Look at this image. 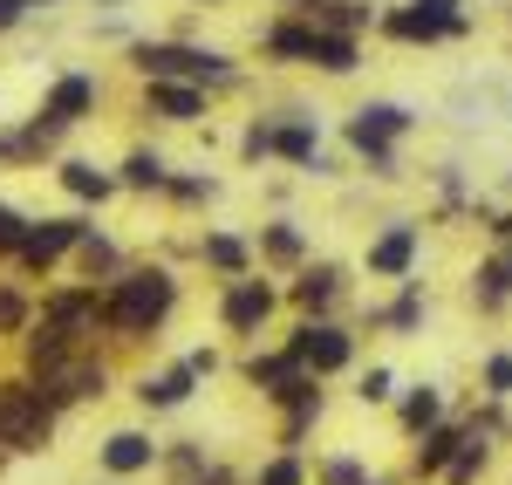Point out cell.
Wrapping results in <instances>:
<instances>
[{
	"label": "cell",
	"mask_w": 512,
	"mask_h": 485,
	"mask_svg": "<svg viewBox=\"0 0 512 485\" xmlns=\"http://www.w3.org/2000/svg\"><path fill=\"white\" fill-rule=\"evenodd\" d=\"M164 451L151 445V431H110L103 445H96V465L110 472V479H137V472H151Z\"/></svg>",
	"instance_id": "obj_22"
},
{
	"label": "cell",
	"mask_w": 512,
	"mask_h": 485,
	"mask_svg": "<svg viewBox=\"0 0 512 485\" xmlns=\"http://www.w3.org/2000/svg\"><path fill=\"white\" fill-rule=\"evenodd\" d=\"M362 69V35H342V28H315V48H308V76L342 82Z\"/></svg>",
	"instance_id": "obj_23"
},
{
	"label": "cell",
	"mask_w": 512,
	"mask_h": 485,
	"mask_svg": "<svg viewBox=\"0 0 512 485\" xmlns=\"http://www.w3.org/2000/svg\"><path fill=\"white\" fill-rule=\"evenodd\" d=\"M35 315L41 322H55L69 342H82V349H96L103 335H110V308H103V281H55L35 294Z\"/></svg>",
	"instance_id": "obj_7"
},
{
	"label": "cell",
	"mask_w": 512,
	"mask_h": 485,
	"mask_svg": "<svg viewBox=\"0 0 512 485\" xmlns=\"http://www.w3.org/2000/svg\"><path fill=\"white\" fill-rule=\"evenodd\" d=\"M198 383H205V376L178 356V363L158 369V376H137V404H144V410H178V404H192Z\"/></svg>",
	"instance_id": "obj_25"
},
{
	"label": "cell",
	"mask_w": 512,
	"mask_h": 485,
	"mask_svg": "<svg viewBox=\"0 0 512 485\" xmlns=\"http://www.w3.org/2000/svg\"><path fill=\"white\" fill-rule=\"evenodd\" d=\"M274 7H294V0H274Z\"/></svg>",
	"instance_id": "obj_42"
},
{
	"label": "cell",
	"mask_w": 512,
	"mask_h": 485,
	"mask_svg": "<svg viewBox=\"0 0 512 485\" xmlns=\"http://www.w3.org/2000/svg\"><path fill=\"white\" fill-rule=\"evenodd\" d=\"M376 322L390 328V335H410V328L424 322V281H396V301L376 308Z\"/></svg>",
	"instance_id": "obj_29"
},
{
	"label": "cell",
	"mask_w": 512,
	"mask_h": 485,
	"mask_svg": "<svg viewBox=\"0 0 512 485\" xmlns=\"http://www.w3.org/2000/svg\"><path fill=\"white\" fill-rule=\"evenodd\" d=\"M0 445L21 451V458L55 445V404H48V390H41L28 369L21 376H0Z\"/></svg>",
	"instance_id": "obj_5"
},
{
	"label": "cell",
	"mask_w": 512,
	"mask_h": 485,
	"mask_svg": "<svg viewBox=\"0 0 512 485\" xmlns=\"http://www.w3.org/2000/svg\"><path fill=\"white\" fill-rule=\"evenodd\" d=\"M437 417H444V397H437V383H417V390L403 397V431H410V438H424Z\"/></svg>",
	"instance_id": "obj_30"
},
{
	"label": "cell",
	"mask_w": 512,
	"mask_h": 485,
	"mask_svg": "<svg viewBox=\"0 0 512 485\" xmlns=\"http://www.w3.org/2000/svg\"><path fill=\"white\" fill-rule=\"evenodd\" d=\"M253 485H301V458H294V451H280V458H274V465H267Z\"/></svg>",
	"instance_id": "obj_35"
},
{
	"label": "cell",
	"mask_w": 512,
	"mask_h": 485,
	"mask_svg": "<svg viewBox=\"0 0 512 485\" xmlns=\"http://www.w3.org/2000/svg\"><path fill=\"white\" fill-rule=\"evenodd\" d=\"M321 485H383V479H362L355 458H328V465H321Z\"/></svg>",
	"instance_id": "obj_34"
},
{
	"label": "cell",
	"mask_w": 512,
	"mask_h": 485,
	"mask_svg": "<svg viewBox=\"0 0 512 485\" xmlns=\"http://www.w3.org/2000/svg\"><path fill=\"white\" fill-rule=\"evenodd\" d=\"M96 110H103V76H96V69H55L48 89H41V103H35V117L48 123L55 137L82 130Z\"/></svg>",
	"instance_id": "obj_8"
},
{
	"label": "cell",
	"mask_w": 512,
	"mask_h": 485,
	"mask_svg": "<svg viewBox=\"0 0 512 485\" xmlns=\"http://www.w3.org/2000/svg\"><path fill=\"white\" fill-rule=\"evenodd\" d=\"M89 219L96 212H41V219H28V240H21V253H14V274L21 281H48V274H62L69 260H76L82 233H89Z\"/></svg>",
	"instance_id": "obj_6"
},
{
	"label": "cell",
	"mask_w": 512,
	"mask_h": 485,
	"mask_svg": "<svg viewBox=\"0 0 512 485\" xmlns=\"http://www.w3.org/2000/svg\"><path fill=\"white\" fill-rule=\"evenodd\" d=\"M21 240H28V212L0 199V267H14V253H21Z\"/></svg>",
	"instance_id": "obj_32"
},
{
	"label": "cell",
	"mask_w": 512,
	"mask_h": 485,
	"mask_svg": "<svg viewBox=\"0 0 512 485\" xmlns=\"http://www.w3.org/2000/svg\"><path fill=\"white\" fill-rule=\"evenodd\" d=\"M376 35L396 41V48H444V41H465V35H472V21H437V14H424V7L396 0V7H383Z\"/></svg>",
	"instance_id": "obj_14"
},
{
	"label": "cell",
	"mask_w": 512,
	"mask_h": 485,
	"mask_svg": "<svg viewBox=\"0 0 512 485\" xmlns=\"http://www.w3.org/2000/svg\"><path fill=\"white\" fill-rule=\"evenodd\" d=\"M342 287H349V274H342L335 260H301V267H294V287H287V301H294L301 315H328V308L342 301Z\"/></svg>",
	"instance_id": "obj_19"
},
{
	"label": "cell",
	"mask_w": 512,
	"mask_h": 485,
	"mask_svg": "<svg viewBox=\"0 0 512 485\" xmlns=\"http://www.w3.org/2000/svg\"><path fill=\"white\" fill-rule=\"evenodd\" d=\"M458 445H465V431H458V424H431V431H424V445H417V479H437V472H451Z\"/></svg>",
	"instance_id": "obj_28"
},
{
	"label": "cell",
	"mask_w": 512,
	"mask_h": 485,
	"mask_svg": "<svg viewBox=\"0 0 512 485\" xmlns=\"http://www.w3.org/2000/svg\"><path fill=\"white\" fill-rule=\"evenodd\" d=\"M69 267H76L82 281H110V274H123L130 260H123V246L110 240L96 219H89V233H82V246H76V260H69Z\"/></svg>",
	"instance_id": "obj_26"
},
{
	"label": "cell",
	"mask_w": 512,
	"mask_h": 485,
	"mask_svg": "<svg viewBox=\"0 0 512 485\" xmlns=\"http://www.w3.org/2000/svg\"><path fill=\"white\" fill-rule=\"evenodd\" d=\"M417 137V110L410 103H396V96H369V103H355L349 117H342V144H349V158L369 171V178H403V144Z\"/></svg>",
	"instance_id": "obj_3"
},
{
	"label": "cell",
	"mask_w": 512,
	"mask_h": 485,
	"mask_svg": "<svg viewBox=\"0 0 512 485\" xmlns=\"http://www.w3.org/2000/svg\"><path fill=\"white\" fill-rule=\"evenodd\" d=\"M185 7H226V0H185Z\"/></svg>",
	"instance_id": "obj_40"
},
{
	"label": "cell",
	"mask_w": 512,
	"mask_h": 485,
	"mask_svg": "<svg viewBox=\"0 0 512 485\" xmlns=\"http://www.w3.org/2000/svg\"><path fill=\"white\" fill-rule=\"evenodd\" d=\"M212 199H219V178H212V171H171V185H164L158 205H171V212H205Z\"/></svg>",
	"instance_id": "obj_27"
},
{
	"label": "cell",
	"mask_w": 512,
	"mask_h": 485,
	"mask_svg": "<svg viewBox=\"0 0 512 485\" xmlns=\"http://www.w3.org/2000/svg\"><path fill=\"white\" fill-rule=\"evenodd\" d=\"M212 89H198V82H178V76H151L137 82V117L164 123V130H198V123L212 117Z\"/></svg>",
	"instance_id": "obj_11"
},
{
	"label": "cell",
	"mask_w": 512,
	"mask_h": 485,
	"mask_svg": "<svg viewBox=\"0 0 512 485\" xmlns=\"http://www.w3.org/2000/svg\"><path fill=\"white\" fill-rule=\"evenodd\" d=\"M315 28H342V35H376V21H383V7L376 0H294Z\"/></svg>",
	"instance_id": "obj_24"
},
{
	"label": "cell",
	"mask_w": 512,
	"mask_h": 485,
	"mask_svg": "<svg viewBox=\"0 0 512 485\" xmlns=\"http://www.w3.org/2000/svg\"><path fill=\"white\" fill-rule=\"evenodd\" d=\"M274 315H280V287L267 281V267L219 281V328L226 335H267Z\"/></svg>",
	"instance_id": "obj_10"
},
{
	"label": "cell",
	"mask_w": 512,
	"mask_h": 485,
	"mask_svg": "<svg viewBox=\"0 0 512 485\" xmlns=\"http://www.w3.org/2000/svg\"><path fill=\"white\" fill-rule=\"evenodd\" d=\"M123 69L137 82L151 76H178V82H198L212 96H239L246 89V62L219 41H198V35H130L123 41Z\"/></svg>",
	"instance_id": "obj_1"
},
{
	"label": "cell",
	"mask_w": 512,
	"mask_h": 485,
	"mask_svg": "<svg viewBox=\"0 0 512 485\" xmlns=\"http://www.w3.org/2000/svg\"><path fill=\"white\" fill-rule=\"evenodd\" d=\"M472 308L478 315L512 308V240H492V253L472 267Z\"/></svg>",
	"instance_id": "obj_21"
},
{
	"label": "cell",
	"mask_w": 512,
	"mask_h": 485,
	"mask_svg": "<svg viewBox=\"0 0 512 485\" xmlns=\"http://www.w3.org/2000/svg\"><path fill=\"white\" fill-rule=\"evenodd\" d=\"M192 260L205 274L233 281V274H253V267H260V246H253V233H239V226H205L192 240Z\"/></svg>",
	"instance_id": "obj_17"
},
{
	"label": "cell",
	"mask_w": 512,
	"mask_h": 485,
	"mask_svg": "<svg viewBox=\"0 0 512 485\" xmlns=\"http://www.w3.org/2000/svg\"><path fill=\"white\" fill-rule=\"evenodd\" d=\"M55 185H62V199H69V205H82V212H103L110 199H123L117 164L76 158V151H62V158H55Z\"/></svg>",
	"instance_id": "obj_15"
},
{
	"label": "cell",
	"mask_w": 512,
	"mask_h": 485,
	"mask_svg": "<svg viewBox=\"0 0 512 485\" xmlns=\"http://www.w3.org/2000/svg\"><path fill=\"white\" fill-rule=\"evenodd\" d=\"M321 158V117L315 110H260V117L239 123V164L260 171V164H287V171H315Z\"/></svg>",
	"instance_id": "obj_4"
},
{
	"label": "cell",
	"mask_w": 512,
	"mask_h": 485,
	"mask_svg": "<svg viewBox=\"0 0 512 485\" xmlns=\"http://www.w3.org/2000/svg\"><path fill=\"white\" fill-rule=\"evenodd\" d=\"M390 383H396V376H390L383 363H376L369 376H362V390H355V397H362V404H383V397H390Z\"/></svg>",
	"instance_id": "obj_36"
},
{
	"label": "cell",
	"mask_w": 512,
	"mask_h": 485,
	"mask_svg": "<svg viewBox=\"0 0 512 485\" xmlns=\"http://www.w3.org/2000/svg\"><path fill=\"white\" fill-rule=\"evenodd\" d=\"M253 246H260V267H267V274H294L301 260H315L308 226H301V219H287V212H280V219H267V226L253 233Z\"/></svg>",
	"instance_id": "obj_18"
},
{
	"label": "cell",
	"mask_w": 512,
	"mask_h": 485,
	"mask_svg": "<svg viewBox=\"0 0 512 485\" xmlns=\"http://www.w3.org/2000/svg\"><path fill=\"white\" fill-rule=\"evenodd\" d=\"M35 383L48 390V404L69 410V404H89V397H103L110 390V369L96 349H69V356H55L48 369H35Z\"/></svg>",
	"instance_id": "obj_12"
},
{
	"label": "cell",
	"mask_w": 512,
	"mask_h": 485,
	"mask_svg": "<svg viewBox=\"0 0 512 485\" xmlns=\"http://www.w3.org/2000/svg\"><path fill=\"white\" fill-rule=\"evenodd\" d=\"M478 472H485V438L465 431V445H458V458H451V485H472Z\"/></svg>",
	"instance_id": "obj_33"
},
{
	"label": "cell",
	"mask_w": 512,
	"mask_h": 485,
	"mask_svg": "<svg viewBox=\"0 0 512 485\" xmlns=\"http://www.w3.org/2000/svg\"><path fill=\"white\" fill-rule=\"evenodd\" d=\"M492 240H512V212H499V219H492Z\"/></svg>",
	"instance_id": "obj_39"
},
{
	"label": "cell",
	"mask_w": 512,
	"mask_h": 485,
	"mask_svg": "<svg viewBox=\"0 0 512 485\" xmlns=\"http://www.w3.org/2000/svg\"><path fill=\"white\" fill-rule=\"evenodd\" d=\"M417 260H424V226H417V219H390V226H376L369 246H362L369 281H410Z\"/></svg>",
	"instance_id": "obj_13"
},
{
	"label": "cell",
	"mask_w": 512,
	"mask_h": 485,
	"mask_svg": "<svg viewBox=\"0 0 512 485\" xmlns=\"http://www.w3.org/2000/svg\"><path fill=\"white\" fill-rule=\"evenodd\" d=\"M185 363H192L198 376H212V369H219V349H185Z\"/></svg>",
	"instance_id": "obj_38"
},
{
	"label": "cell",
	"mask_w": 512,
	"mask_h": 485,
	"mask_svg": "<svg viewBox=\"0 0 512 485\" xmlns=\"http://www.w3.org/2000/svg\"><path fill=\"white\" fill-rule=\"evenodd\" d=\"M185 301V281L164 260H130L123 274L103 281V308H110V335L117 342H151Z\"/></svg>",
	"instance_id": "obj_2"
},
{
	"label": "cell",
	"mask_w": 512,
	"mask_h": 485,
	"mask_svg": "<svg viewBox=\"0 0 512 485\" xmlns=\"http://www.w3.org/2000/svg\"><path fill=\"white\" fill-rule=\"evenodd\" d=\"M96 7H123V0H96Z\"/></svg>",
	"instance_id": "obj_41"
},
{
	"label": "cell",
	"mask_w": 512,
	"mask_h": 485,
	"mask_svg": "<svg viewBox=\"0 0 512 485\" xmlns=\"http://www.w3.org/2000/svg\"><path fill=\"white\" fill-rule=\"evenodd\" d=\"M171 171H178V164L164 158L158 144H130V151L117 158L123 199H164V185H171Z\"/></svg>",
	"instance_id": "obj_20"
},
{
	"label": "cell",
	"mask_w": 512,
	"mask_h": 485,
	"mask_svg": "<svg viewBox=\"0 0 512 485\" xmlns=\"http://www.w3.org/2000/svg\"><path fill=\"white\" fill-rule=\"evenodd\" d=\"M62 144H69V137H55V130L28 110L21 123H0V171H41V164L62 158Z\"/></svg>",
	"instance_id": "obj_16"
},
{
	"label": "cell",
	"mask_w": 512,
	"mask_h": 485,
	"mask_svg": "<svg viewBox=\"0 0 512 485\" xmlns=\"http://www.w3.org/2000/svg\"><path fill=\"white\" fill-rule=\"evenodd\" d=\"M0 451H7V445H0Z\"/></svg>",
	"instance_id": "obj_43"
},
{
	"label": "cell",
	"mask_w": 512,
	"mask_h": 485,
	"mask_svg": "<svg viewBox=\"0 0 512 485\" xmlns=\"http://www.w3.org/2000/svg\"><path fill=\"white\" fill-rule=\"evenodd\" d=\"M485 390H492V397H512V356H492V363H485Z\"/></svg>",
	"instance_id": "obj_37"
},
{
	"label": "cell",
	"mask_w": 512,
	"mask_h": 485,
	"mask_svg": "<svg viewBox=\"0 0 512 485\" xmlns=\"http://www.w3.org/2000/svg\"><path fill=\"white\" fill-rule=\"evenodd\" d=\"M280 349L301 369H315V376H335V369L355 363V335L335 322V315H301V322L280 335Z\"/></svg>",
	"instance_id": "obj_9"
},
{
	"label": "cell",
	"mask_w": 512,
	"mask_h": 485,
	"mask_svg": "<svg viewBox=\"0 0 512 485\" xmlns=\"http://www.w3.org/2000/svg\"><path fill=\"white\" fill-rule=\"evenodd\" d=\"M28 322H35V294L21 281H0V335H21Z\"/></svg>",
	"instance_id": "obj_31"
}]
</instances>
